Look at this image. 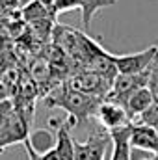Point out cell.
<instances>
[{"instance_id":"obj_1","label":"cell","mask_w":158,"mask_h":160,"mask_svg":"<svg viewBox=\"0 0 158 160\" xmlns=\"http://www.w3.org/2000/svg\"><path fill=\"white\" fill-rule=\"evenodd\" d=\"M102 99L82 93L77 89H71L65 84L52 88L50 91H47L45 95V106L47 108H62L69 114L67 121L77 127L82 121H87L91 118H97V110L101 106Z\"/></svg>"},{"instance_id":"obj_2","label":"cell","mask_w":158,"mask_h":160,"mask_svg":"<svg viewBox=\"0 0 158 160\" xmlns=\"http://www.w3.org/2000/svg\"><path fill=\"white\" fill-rule=\"evenodd\" d=\"M67 86L71 89H77L82 93H87V95H93V97H99V99H106L114 82L108 78H104L102 75H97V73H91V71H77L73 73L69 78L65 80Z\"/></svg>"},{"instance_id":"obj_3","label":"cell","mask_w":158,"mask_h":160,"mask_svg":"<svg viewBox=\"0 0 158 160\" xmlns=\"http://www.w3.org/2000/svg\"><path fill=\"white\" fill-rule=\"evenodd\" d=\"M147 84H149V69L140 75H117L108 97L104 101H112V102L125 106L126 101L130 99V95L141 88H147Z\"/></svg>"},{"instance_id":"obj_4","label":"cell","mask_w":158,"mask_h":160,"mask_svg":"<svg viewBox=\"0 0 158 160\" xmlns=\"http://www.w3.org/2000/svg\"><path fill=\"white\" fill-rule=\"evenodd\" d=\"M156 54H158V47L153 45V47H149L141 52L112 56V58H114V63H116V69H117L119 75H140V73H145L151 67Z\"/></svg>"},{"instance_id":"obj_5","label":"cell","mask_w":158,"mask_h":160,"mask_svg":"<svg viewBox=\"0 0 158 160\" xmlns=\"http://www.w3.org/2000/svg\"><path fill=\"white\" fill-rule=\"evenodd\" d=\"M110 143V132H93L86 142L75 140V160H104Z\"/></svg>"},{"instance_id":"obj_6","label":"cell","mask_w":158,"mask_h":160,"mask_svg":"<svg viewBox=\"0 0 158 160\" xmlns=\"http://www.w3.org/2000/svg\"><path fill=\"white\" fill-rule=\"evenodd\" d=\"M97 119L101 121V125L112 132V130H117L123 127H128L132 121L128 118L125 106H121L117 102H112V101H102L99 110H97Z\"/></svg>"},{"instance_id":"obj_7","label":"cell","mask_w":158,"mask_h":160,"mask_svg":"<svg viewBox=\"0 0 158 160\" xmlns=\"http://www.w3.org/2000/svg\"><path fill=\"white\" fill-rule=\"evenodd\" d=\"M130 145L134 149L153 153L155 160H158V132L155 128L132 123L130 125Z\"/></svg>"},{"instance_id":"obj_8","label":"cell","mask_w":158,"mask_h":160,"mask_svg":"<svg viewBox=\"0 0 158 160\" xmlns=\"http://www.w3.org/2000/svg\"><path fill=\"white\" fill-rule=\"evenodd\" d=\"M130 125L110 132V138H112V158L110 160H130V149H132Z\"/></svg>"},{"instance_id":"obj_9","label":"cell","mask_w":158,"mask_h":160,"mask_svg":"<svg viewBox=\"0 0 158 160\" xmlns=\"http://www.w3.org/2000/svg\"><path fill=\"white\" fill-rule=\"evenodd\" d=\"M151 104H155L153 93L149 91V88H141V89H138L136 93L130 95V99H128L126 104H125V110H126L130 121H134L140 114H143Z\"/></svg>"},{"instance_id":"obj_10","label":"cell","mask_w":158,"mask_h":160,"mask_svg":"<svg viewBox=\"0 0 158 160\" xmlns=\"http://www.w3.org/2000/svg\"><path fill=\"white\" fill-rule=\"evenodd\" d=\"M26 143H28L37 155H45V153H48L50 149L56 147V136H52L48 130H43V128H41V130L30 132Z\"/></svg>"},{"instance_id":"obj_11","label":"cell","mask_w":158,"mask_h":160,"mask_svg":"<svg viewBox=\"0 0 158 160\" xmlns=\"http://www.w3.org/2000/svg\"><path fill=\"white\" fill-rule=\"evenodd\" d=\"M47 19H56L54 13L45 8L39 0H30L24 8H22V21L30 22V24H36L41 21H47Z\"/></svg>"},{"instance_id":"obj_12","label":"cell","mask_w":158,"mask_h":160,"mask_svg":"<svg viewBox=\"0 0 158 160\" xmlns=\"http://www.w3.org/2000/svg\"><path fill=\"white\" fill-rule=\"evenodd\" d=\"M132 123L145 125V127H151V128L158 130V102L151 104V106H149V108H147L143 114H140V116L132 121Z\"/></svg>"},{"instance_id":"obj_13","label":"cell","mask_w":158,"mask_h":160,"mask_svg":"<svg viewBox=\"0 0 158 160\" xmlns=\"http://www.w3.org/2000/svg\"><path fill=\"white\" fill-rule=\"evenodd\" d=\"M149 91L155 97V102H158V54L155 56L151 67H149V84H147Z\"/></svg>"},{"instance_id":"obj_14","label":"cell","mask_w":158,"mask_h":160,"mask_svg":"<svg viewBox=\"0 0 158 160\" xmlns=\"http://www.w3.org/2000/svg\"><path fill=\"white\" fill-rule=\"evenodd\" d=\"M75 8H82V0H56L52 13L56 17L62 11H69V9H75Z\"/></svg>"},{"instance_id":"obj_15","label":"cell","mask_w":158,"mask_h":160,"mask_svg":"<svg viewBox=\"0 0 158 160\" xmlns=\"http://www.w3.org/2000/svg\"><path fill=\"white\" fill-rule=\"evenodd\" d=\"M13 95V89L4 82V80L0 78V102H4V101H9V97Z\"/></svg>"},{"instance_id":"obj_16","label":"cell","mask_w":158,"mask_h":160,"mask_svg":"<svg viewBox=\"0 0 158 160\" xmlns=\"http://www.w3.org/2000/svg\"><path fill=\"white\" fill-rule=\"evenodd\" d=\"M24 147H26V153H28V158H30V160H41L39 155H37V153H36V151H34V149L26 143V142H24Z\"/></svg>"},{"instance_id":"obj_17","label":"cell","mask_w":158,"mask_h":160,"mask_svg":"<svg viewBox=\"0 0 158 160\" xmlns=\"http://www.w3.org/2000/svg\"><path fill=\"white\" fill-rule=\"evenodd\" d=\"M39 2L43 4V6H45V8H48L50 11L54 9V4H56V0H39Z\"/></svg>"},{"instance_id":"obj_18","label":"cell","mask_w":158,"mask_h":160,"mask_svg":"<svg viewBox=\"0 0 158 160\" xmlns=\"http://www.w3.org/2000/svg\"><path fill=\"white\" fill-rule=\"evenodd\" d=\"M4 50H6V48H4V38L0 36V52H4Z\"/></svg>"},{"instance_id":"obj_19","label":"cell","mask_w":158,"mask_h":160,"mask_svg":"<svg viewBox=\"0 0 158 160\" xmlns=\"http://www.w3.org/2000/svg\"><path fill=\"white\" fill-rule=\"evenodd\" d=\"M2 149H4V147H2V143H0V151H2Z\"/></svg>"},{"instance_id":"obj_20","label":"cell","mask_w":158,"mask_h":160,"mask_svg":"<svg viewBox=\"0 0 158 160\" xmlns=\"http://www.w3.org/2000/svg\"><path fill=\"white\" fill-rule=\"evenodd\" d=\"M141 160H149V158H141ZM153 160H155V158H153Z\"/></svg>"},{"instance_id":"obj_21","label":"cell","mask_w":158,"mask_h":160,"mask_svg":"<svg viewBox=\"0 0 158 160\" xmlns=\"http://www.w3.org/2000/svg\"><path fill=\"white\" fill-rule=\"evenodd\" d=\"M156 132H158V130H156Z\"/></svg>"}]
</instances>
